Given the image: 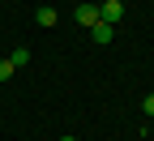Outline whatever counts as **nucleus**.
Listing matches in <instances>:
<instances>
[{
	"instance_id": "1",
	"label": "nucleus",
	"mask_w": 154,
	"mask_h": 141,
	"mask_svg": "<svg viewBox=\"0 0 154 141\" xmlns=\"http://www.w3.org/2000/svg\"><path fill=\"white\" fill-rule=\"evenodd\" d=\"M73 22L86 26V30H94V26L103 22V17H99V5H77V9H73Z\"/></svg>"
},
{
	"instance_id": "4",
	"label": "nucleus",
	"mask_w": 154,
	"mask_h": 141,
	"mask_svg": "<svg viewBox=\"0 0 154 141\" xmlns=\"http://www.w3.org/2000/svg\"><path fill=\"white\" fill-rule=\"evenodd\" d=\"M9 64H13V69H26V64H30V47H13V51H9Z\"/></svg>"
},
{
	"instance_id": "6",
	"label": "nucleus",
	"mask_w": 154,
	"mask_h": 141,
	"mask_svg": "<svg viewBox=\"0 0 154 141\" xmlns=\"http://www.w3.org/2000/svg\"><path fill=\"white\" fill-rule=\"evenodd\" d=\"M13 73H17V69L9 64V60H0V81H9V77H13Z\"/></svg>"
},
{
	"instance_id": "5",
	"label": "nucleus",
	"mask_w": 154,
	"mask_h": 141,
	"mask_svg": "<svg viewBox=\"0 0 154 141\" xmlns=\"http://www.w3.org/2000/svg\"><path fill=\"white\" fill-rule=\"evenodd\" d=\"M90 34H94V43H111V38H116V26H107V22H99V26H94Z\"/></svg>"
},
{
	"instance_id": "2",
	"label": "nucleus",
	"mask_w": 154,
	"mask_h": 141,
	"mask_svg": "<svg viewBox=\"0 0 154 141\" xmlns=\"http://www.w3.org/2000/svg\"><path fill=\"white\" fill-rule=\"evenodd\" d=\"M99 17H103L107 26H120L124 22V0H103V5H99Z\"/></svg>"
},
{
	"instance_id": "8",
	"label": "nucleus",
	"mask_w": 154,
	"mask_h": 141,
	"mask_svg": "<svg viewBox=\"0 0 154 141\" xmlns=\"http://www.w3.org/2000/svg\"><path fill=\"white\" fill-rule=\"evenodd\" d=\"M60 141H77V137H60Z\"/></svg>"
},
{
	"instance_id": "7",
	"label": "nucleus",
	"mask_w": 154,
	"mask_h": 141,
	"mask_svg": "<svg viewBox=\"0 0 154 141\" xmlns=\"http://www.w3.org/2000/svg\"><path fill=\"white\" fill-rule=\"evenodd\" d=\"M141 111H146V115L154 120V94H146V98H141Z\"/></svg>"
},
{
	"instance_id": "3",
	"label": "nucleus",
	"mask_w": 154,
	"mask_h": 141,
	"mask_svg": "<svg viewBox=\"0 0 154 141\" xmlns=\"http://www.w3.org/2000/svg\"><path fill=\"white\" fill-rule=\"evenodd\" d=\"M34 22H38V26H43V30H51L56 22H60V13H56L51 5H38V9H34Z\"/></svg>"
}]
</instances>
